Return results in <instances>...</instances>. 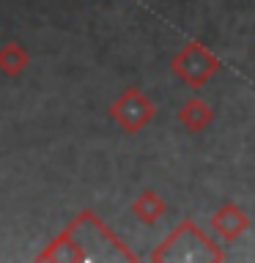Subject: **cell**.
I'll return each mask as SVG.
<instances>
[{"label":"cell","instance_id":"obj_1","mask_svg":"<svg viewBox=\"0 0 255 263\" xmlns=\"http://www.w3.org/2000/svg\"><path fill=\"white\" fill-rule=\"evenodd\" d=\"M129 260L135 263L137 255L99 219L96 211H80L44 250L36 255V260L52 263H85V260Z\"/></svg>","mask_w":255,"mask_h":263},{"label":"cell","instance_id":"obj_2","mask_svg":"<svg viewBox=\"0 0 255 263\" xmlns=\"http://www.w3.org/2000/svg\"><path fill=\"white\" fill-rule=\"evenodd\" d=\"M148 260L151 263H178V260L220 263V260H225V252H222V247L214 244V238L206 233V230L197 228L192 219H181L178 225L151 250Z\"/></svg>","mask_w":255,"mask_h":263},{"label":"cell","instance_id":"obj_3","mask_svg":"<svg viewBox=\"0 0 255 263\" xmlns=\"http://www.w3.org/2000/svg\"><path fill=\"white\" fill-rule=\"evenodd\" d=\"M170 71L189 88H203L220 71V58L203 47L201 41H189L170 58Z\"/></svg>","mask_w":255,"mask_h":263},{"label":"cell","instance_id":"obj_4","mask_svg":"<svg viewBox=\"0 0 255 263\" xmlns=\"http://www.w3.org/2000/svg\"><path fill=\"white\" fill-rule=\"evenodd\" d=\"M156 107L145 99V93L140 88H126L123 93L110 104V118L118 123L123 132L137 135L148 126V121L154 118Z\"/></svg>","mask_w":255,"mask_h":263},{"label":"cell","instance_id":"obj_5","mask_svg":"<svg viewBox=\"0 0 255 263\" xmlns=\"http://www.w3.org/2000/svg\"><path fill=\"white\" fill-rule=\"evenodd\" d=\"M247 228H250V217H247L236 203H222L220 209L211 214V230L222 238V241H236Z\"/></svg>","mask_w":255,"mask_h":263},{"label":"cell","instance_id":"obj_6","mask_svg":"<svg viewBox=\"0 0 255 263\" xmlns=\"http://www.w3.org/2000/svg\"><path fill=\"white\" fill-rule=\"evenodd\" d=\"M129 211L135 214V217L143 222V225H154V222H159L165 217V211H168V205L159 195L154 192V189H143L135 200H132Z\"/></svg>","mask_w":255,"mask_h":263},{"label":"cell","instance_id":"obj_7","mask_svg":"<svg viewBox=\"0 0 255 263\" xmlns=\"http://www.w3.org/2000/svg\"><path fill=\"white\" fill-rule=\"evenodd\" d=\"M211 118H214V110L197 96L187 99V102L181 104V110H178V121L187 132H203L211 123Z\"/></svg>","mask_w":255,"mask_h":263},{"label":"cell","instance_id":"obj_8","mask_svg":"<svg viewBox=\"0 0 255 263\" xmlns=\"http://www.w3.org/2000/svg\"><path fill=\"white\" fill-rule=\"evenodd\" d=\"M28 52H25L22 44H16V41H6L3 47H0V74H6V77H16V74H22L28 69Z\"/></svg>","mask_w":255,"mask_h":263}]
</instances>
